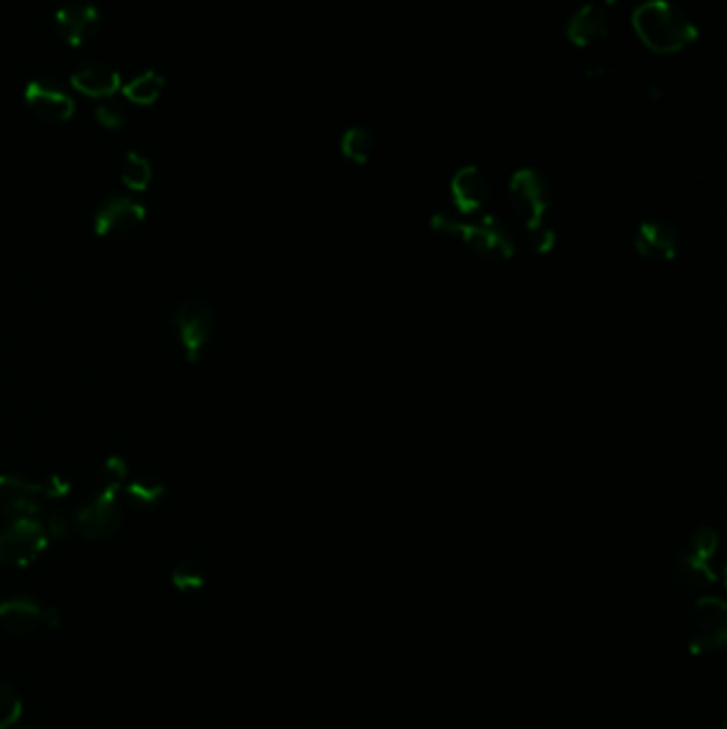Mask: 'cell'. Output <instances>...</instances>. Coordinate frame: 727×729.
I'll use <instances>...</instances> for the list:
<instances>
[{
  "mask_svg": "<svg viewBox=\"0 0 727 729\" xmlns=\"http://www.w3.org/2000/svg\"><path fill=\"white\" fill-rule=\"evenodd\" d=\"M631 24L640 41L658 54L681 52L697 38L692 20L665 0H647L640 4L634 11Z\"/></svg>",
  "mask_w": 727,
  "mask_h": 729,
  "instance_id": "obj_1",
  "label": "cell"
},
{
  "mask_svg": "<svg viewBox=\"0 0 727 729\" xmlns=\"http://www.w3.org/2000/svg\"><path fill=\"white\" fill-rule=\"evenodd\" d=\"M717 546L719 540L711 527L697 529L672 561V583L687 593H704L715 587L719 581Z\"/></svg>",
  "mask_w": 727,
  "mask_h": 729,
  "instance_id": "obj_2",
  "label": "cell"
},
{
  "mask_svg": "<svg viewBox=\"0 0 727 729\" xmlns=\"http://www.w3.org/2000/svg\"><path fill=\"white\" fill-rule=\"evenodd\" d=\"M683 636L695 655H711L724 649L727 638V608L717 597H702L683 621Z\"/></svg>",
  "mask_w": 727,
  "mask_h": 729,
  "instance_id": "obj_3",
  "label": "cell"
},
{
  "mask_svg": "<svg viewBox=\"0 0 727 729\" xmlns=\"http://www.w3.org/2000/svg\"><path fill=\"white\" fill-rule=\"evenodd\" d=\"M49 533L38 519H7L0 527V565L26 567L49 544Z\"/></svg>",
  "mask_w": 727,
  "mask_h": 729,
  "instance_id": "obj_4",
  "label": "cell"
},
{
  "mask_svg": "<svg viewBox=\"0 0 727 729\" xmlns=\"http://www.w3.org/2000/svg\"><path fill=\"white\" fill-rule=\"evenodd\" d=\"M174 324L181 350L186 354V361L199 363L203 356V350L213 335V329H216L213 310L199 299L186 301L177 308Z\"/></svg>",
  "mask_w": 727,
  "mask_h": 729,
  "instance_id": "obj_5",
  "label": "cell"
},
{
  "mask_svg": "<svg viewBox=\"0 0 727 729\" xmlns=\"http://www.w3.org/2000/svg\"><path fill=\"white\" fill-rule=\"evenodd\" d=\"M122 486L107 485L95 499L84 504L75 515L77 531L88 540H103L113 535L122 524V506L118 493Z\"/></svg>",
  "mask_w": 727,
  "mask_h": 729,
  "instance_id": "obj_6",
  "label": "cell"
},
{
  "mask_svg": "<svg viewBox=\"0 0 727 729\" xmlns=\"http://www.w3.org/2000/svg\"><path fill=\"white\" fill-rule=\"evenodd\" d=\"M510 201L531 233L542 229V218L551 206L549 181L533 169H520L510 179Z\"/></svg>",
  "mask_w": 727,
  "mask_h": 729,
  "instance_id": "obj_7",
  "label": "cell"
},
{
  "mask_svg": "<svg viewBox=\"0 0 727 729\" xmlns=\"http://www.w3.org/2000/svg\"><path fill=\"white\" fill-rule=\"evenodd\" d=\"M145 222V208L129 199L113 197L104 201L95 216V231L103 240H124L137 233Z\"/></svg>",
  "mask_w": 727,
  "mask_h": 729,
  "instance_id": "obj_8",
  "label": "cell"
},
{
  "mask_svg": "<svg viewBox=\"0 0 727 729\" xmlns=\"http://www.w3.org/2000/svg\"><path fill=\"white\" fill-rule=\"evenodd\" d=\"M449 229L452 235L465 240L476 254H483L486 258H508L513 252L510 235L495 220H485L483 227H463L456 222H449L447 218H440L438 231H449Z\"/></svg>",
  "mask_w": 727,
  "mask_h": 729,
  "instance_id": "obj_9",
  "label": "cell"
},
{
  "mask_svg": "<svg viewBox=\"0 0 727 729\" xmlns=\"http://www.w3.org/2000/svg\"><path fill=\"white\" fill-rule=\"evenodd\" d=\"M58 612L31 597H11L0 601V626L11 633H33L41 627H58Z\"/></svg>",
  "mask_w": 727,
  "mask_h": 729,
  "instance_id": "obj_10",
  "label": "cell"
},
{
  "mask_svg": "<svg viewBox=\"0 0 727 729\" xmlns=\"http://www.w3.org/2000/svg\"><path fill=\"white\" fill-rule=\"evenodd\" d=\"M43 485L24 476H0V512L7 519H36L41 512Z\"/></svg>",
  "mask_w": 727,
  "mask_h": 729,
  "instance_id": "obj_11",
  "label": "cell"
},
{
  "mask_svg": "<svg viewBox=\"0 0 727 729\" xmlns=\"http://www.w3.org/2000/svg\"><path fill=\"white\" fill-rule=\"evenodd\" d=\"M24 101L36 118L45 122H67L75 113L69 95L45 81H29L24 88Z\"/></svg>",
  "mask_w": 727,
  "mask_h": 729,
  "instance_id": "obj_12",
  "label": "cell"
},
{
  "mask_svg": "<svg viewBox=\"0 0 727 729\" xmlns=\"http://www.w3.org/2000/svg\"><path fill=\"white\" fill-rule=\"evenodd\" d=\"M101 15L97 7L86 2H73L56 11V29L70 47H79L99 31Z\"/></svg>",
  "mask_w": 727,
  "mask_h": 729,
  "instance_id": "obj_13",
  "label": "cell"
},
{
  "mask_svg": "<svg viewBox=\"0 0 727 729\" xmlns=\"http://www.w3.org/2000/svg\"><path fill=\"white\" fill-rule=\"evenodd\" d=\"M636 250L656 263L672 261L679 250V233L672 224L663 220H649L640 224L636 235Z\"/></svg>",
  "mask_w": 727,
  "mask_h": 729,
  "instance_id": "obj_14",
  "label": "cell"
},
{
  "mask_svg": "<svg viewBox=\"0 0 727 729\" xmlns=\"http://www.w3.org/2000/svg\"><path fill=\"white\" fill-rule=\"evenodd\" d=\"M608 31L610 18L604 4H585L568 22V38L579 47H587L591 43L604 38Z\"/></svg>",
  "mask_w": 727,
  "mask_h": 729,
  "instance_id": "obj_15",
  "label": "cell"
},
{
  "mask_svg": "<svg viewBox=\"0 0 727 729\" xmlns=\"http://www.w3.org/2000/svg\"><path fill=\"white\" fill-rule=\"evenodd\" d=\"M488 179L476 167H465L452 179V201L463 213L476 211L488 201Z\"/></svg>",
  "mask_w": 727,
  "mask_h": 729,
  "instance_id": "obj_16",
  "label": "cell"
},
{
  "mask_svg": "<svg viewBox=\"0 0 727 729\" xmlns=\"http://www.w3.org/2000/svg\"><path fill=\"white\" fill-rule=\"evenodd\" d=\"M70 86L92 99H109L122 88V77L118 70L104 65H90L70 75Z\"/></svg>",
  "mask_w": 727,
  "mask_h": 729,
  "instance_id": "obj_17",
  "label": "cell"
},
{
  "mask_svg": "<svg viewBox=\"0 0 727 729\" xmlns=\"http://www.w3.org/2000/svg\"><path fill=\"white\" fill-rule=\"evenodd\" d=\"M163 90H165V77H163L161 73H156V70H145V73H141L139 77L131 79V81L124 84V88H122L124 97H126L131 103L143 104V107L156 103V101L161 99Z\"/></svg>",
  "mask_w": 727,
  "mask_h": 729,
  "instance_id": "obj_18",
  "label": "cell"
},
{
  "mask_svg": "<svg viewBox=\"0 0 727 729\" xmlns=\"http://www.w3.org/2000/svg\"><path fill=\"white\" fill-rule=\"evenodd\" d=\"M122 184L133 190V192H143L152 184V165L145 156L139 152H129L124 167H122Z\"/></svg>",
  "mask_w": 727,
  "mask_h": 729,
  "instance_id": "obj_19",
  "label": "cell"
},
{
  "mask_svg": "<svg viewBox=\"0 0 727 729\" xmlns=\"http://www.w3.org/2000/svg\"><path fill=\"white\" fill-rule=\"evenodd\" d=\"M124 497L139 510H150L163 501L165 486L156 481H135L124 486Z\"/></svg>",
  "mask_w": 727,
  "mask_h": 729,
  "instance_id": "obj_20",
  "label": "cell"
},
{
  "mask_svg": "<svg viewBox=\"0 0 727 729\" xmlns=\"http://www.w3.org/2000/svg\"><path fill=\"white\" fill-rule=\"evenodd\" d=\"M372 150H374V137H372V133L367 129L354 126V129H350V131L344 133V137H342V152H344V156L350 158V161L363 165V163L370 161Z\"/></svg>",
  "mask_w": 727,
  "mask_h": 729,
  "instance_id": "obj_21",
  "label": "cell"
},
{
  "mask_svg": "<svg viewBox=\"0 0 727 729\" xmlns=\"http://www.w3.org/2000/svg\"><path fill=\"white\" fill-rule=\"evenodd\" d=\"M22 697L18 692L0 681V729H11L22 719Z\"/></svg>",
  "mask_w": 727,
  "mask_h": 729,
  "instance_id": "obj_22",
  "label": "cell"
},
{
  "mask_svg": "<svg viewBox=\"0 0 727 729\" xmlns=\"http://www.w3.org/2000/svg\"><path fill=\"white\" fill-rule=\"evenodd\" d=\"M172 583L177 590H199L206 585V574L195 561H181L172 572Z\"/></svg>",
  "mask_w": 727,
  "mask_h": 729,
  "instance_id": "obj_23",
  "label": "cell"
},
{
  "mask_svg": "<svg viewBox=\"0 0 727 729\" xmlns=\"http://www.w3.org/2000/svg\"><path fill=\"white\" fill-rule=\"evenodd\" d=\"M104 476H107V485L122 486L129 476L126 461L122 456H109L104 463Z\"/></svg>",
  "mask_w": 727,
  "mask_h": 729,
  "instance_id": "obj_24",
  "label": "cell"
},
{
  "mask_svg": "<svg viewBox=\"0 0 727 729\" xmlns=\"http://www.w3.org/2000/svg\"><path fill=\"white\" fill-rule=\"evenodd\" d=\"M97 122H99L103 129L115 131V129L124 126V113H122L118 107L101 104V107L97 109Z\"/></svg>",
  "mask_w": 727,
  "mask_h": 729,
  "instance_id": "obj_25",
  "label": "cell"
},
{
  "mask_svg": "<svg viewBox=\"0 0 727 729\" xmlns=\"http://www.w3.org/2000/svg\"><path fill=\"white\" fill-rule=\"evenodd\" d=\"M70 493V483L63 481L60 476L49 478V483L43 485V497L45 499H65Z\"/></svg>",
  "mask_w": 727,
  "mask_h": 729,
  "instance_id": "obj_26",
  "label": "cell"
},
{
  "mask_svg": "<svg viewBox=\"0 0 727 729\" xmlns=\"http://www.w3.org/2000/svg\"><path fill=\"white\" fill-rule=\"evenodd\" d=\"M606 2H610V4H615V2H619V0H606Z\"/></svg>",
  "mask_w": 727,
  "mask_h": 729,
  "instance_id": "obj_27",
  "label": "cell"
}]
</instances>
